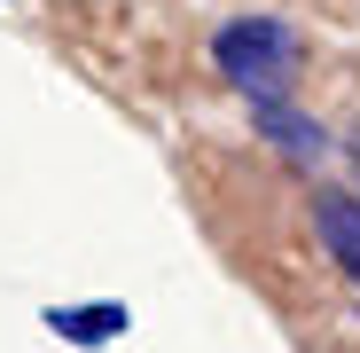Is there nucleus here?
I'll list each match as a JSON object with an SVG mask.
<instances>
[{"label":"nucleus","instance_id":"nucleus-3","mask_svg":"<svg viewBox=\"0 0 360 353\" xmlns=\"http://www.w3.org/2000/svg\"><path fill=\"white\" fill-rule=\"evenodd\" d=\"M39 322H47L55 337H71V345H110V337H126V330H134L126 299H94V306H47Z\"/></svg>","mask_w":360,"mask_h":353},{"label":"nucleus","instance_id":"nucleus-1","mask_svg":"<svg viewBox=\"0 0 360 353\" xmlns=\"http://www.w3.org/2000/svg\"><path fill=\"white\" fill-rule=\"evenodd\" d=\"M212 63L251 102H290V87H297V32L282 16H235V24L212 32Z\"/></svg>","mask_w":360,"mask_h":353},{"label":"nucleus","instance_id":"nucleus-4","mask_svg":"<svg viewBox=\"0 0 360 353\" xmlns=\"http://www.w3.org/2000/svg\"><path fill=\"white\" fill-rule=\"evenodd\" d=\"M314 228H321L329 259L360 283V204H352V197H314Z\"/></svg>","mask_w":360,"mask_h":353},{"label":"nucleus","instance_id":"nucleus-5","mask_svg":"<svg viewBox=\"0 0 360 353\" xmlns=\"http://www.w3.org/2000/svg\"><path fill=\"white\" fill-rule=\"evenodd\" d=\"M352 149H360V142H352Z\"/></svg>","mask_w":360,"mask_h":353},{"label":"nucleus","instance_id":"nucleus-2","mask_svg":"<svg viewBox=\"0 0 360 353\" xmlns=\"http://www.w3.org/2000/svg\"><path fill=\"white\" fill-rule=\"evenodd\" d=\"M251 118H259V142H274L290 165H321V157H329V134L314 126L306 110H290V102H251Z\"/></svg>","mask_w":360,"mask_h":353}]
</instances>
